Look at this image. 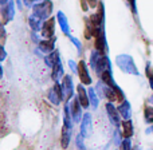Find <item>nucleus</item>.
Segmentation results:
<instances>
[{"label": "nucleus", "instance_id": "1", "mask_svg": "<svg viewBox=\"0 0 153 150\" xmlns=\"http://www.w3.org/2000/svg\"><path fill=\"white\" fill-rule=\"evenodd\" d=\"M117 64H118L120 69L124 72H126V74H132V75H137V76L140 75L134 62H133V59L130 58V56H128V55L118 56V58H117Z\"/></svg>", "mask_w": 153, "mask_h": 150}, {"label": "nucleus", "instance_id": "2", "mask_svg": "<svg viewBox=\"0 0 153 150\" xmlns=\"http://www.w3.org/2000/svg\"><path fill=\"white\" fill-rule=\"evenodd\" d=\"M47 98L53 105L58 106L62 100H65V97H63V91H62V84L59 82H55L54 87H51L47 92Z\"/></svg>", "mask_w": 153, "mask_h": 150}, {"label": "nucleus", "instance_id": "3", "mask_svg": "<svg viewBox=\"0 0 153 150\" xmlns=\"http://www.w3.org/2000/svg\"><path fill=\"white\" fill-rule=\"evenodd\" d=\"M62 91H63V97L65 100L63 102H70L74 95V82H73V78L70 75H65L63 79H62Z\"/></svg>", "mask_w": 153, "mask_h": 150}, {"label": "nucleus", "instance_id": "4", "mask_svg": "<svg viewBox=\"0 0 153 150\" xmlns=\"http://www.w3.org/2000/svg\"><path fill=\"white\" fill-rule=\"evenodd\" d=\"M69 107H70V114H71V118L74 121V123L82 121V106L79 103L78 97H73L71 100L69 102Z\"/></svg>", "mask_w": 153, "mask_h": 150}, {"label": "nucleus", "instance_id": "5", "mask_svg": "<svg viewBox=\"0 0 153 150\" xmlns=\"http://www.w3.org/2000/svg\"><path fill=\"white\" fill-rule=\"evenodd\" d=\"M105 109H106V113H108V117H109V119H110L111 123H113L116 127L121 126V123H122L121 122V114H120L118 109H117L111 102L106 103Z\"/></svg>", "mask_w": 153, "mask_h": 150}, {"label": "nucleus", "instance_id": "6", "mask_svg": "<svg viewBox=\"0 0 153 150\" xmlns=\"http://www.w3.org/2000/svg\"><path fill=\"white\" fill-rule=\"evenodd\" d=\"M78 75H79V79H81V83L82 84H91V76L89 74V70H87V66L85 63V61H81L78 63Z\"/></svg>", "mask_w": 153, "mask_h": 150}, {"label": "nucleus", "instance_id": "7", "mask_svg": "<svg viewBox=\"0 0 153 150\" xmlns=\"http://www.w3.org/2000/svg\"><path fill=\"white\" fill-rule=\"evenodd\" d=\"M91 114L90 113H85L83 117H82V121H81V134L83 137H89L91 134Z\"/></svg>", "mask_w": 153, "mask_h": 150}, {"label": "nucleus", "instance_id": "8", "mask_svg": "<svg viewBox=\"0 0 153 150\" xmlns=\"http://www.w3.org/2000/svg\"><path fill=\"white\" fill-rule=\"evenodd\" d=\"M76 97L79 99L82 109H87L90 106V99H89V91H86V89L83 87V84H78L76 86Z\"/></svg>", "mask_w": 153, "mask_h": 150}, {"label": "nucleus", "instance_id": "9", "mask_svg": "<svg viewBox=\"0 0 153 150\" xmlns=\"http://www.w3.org/2000/svg\"><path fill=\"white\" fill-rule=\"evenodd\" d=\"M117 109H118L120 114H121V117H122L124 119H130V118H132V107H130L129 100L125 99L124 102L120 103Z\"/></svg>", "mask_w": 153, "mask_h": 150}, {"label": "nucleus", "instance_id": "10", "mask_svg": "<svg viewBox=\"0 0 153 150\" xmlns=\"http://www.w3.org/2000/svg\"><path fill=\"white\" fill-rule=\"evenodd\" d=\"M121 126H122V135H124V138H132L133 134H134L133 122L130 121V119H124Z\"/></svg>", "mask_w": 153, "mask_h": 150}, {"label": "nucleus", "instance_id": "11", "mask_svg": "<svg viewBox=\"0 0 153 150\" xmlns=\"http://www.w3.org/2000/svg\"><path fill=\"white\" fill-rule=\"evenodd\" d=\"M71 127L66 126L63 125L62 126V135H61V143H62V148L66 149L69 146V142H70V138H71Z\"/></svg>", "mask_w": 153, "mask_h": 150}, {"label": "nucleus", "instance_id": "12", "mask_svg": "<svg viewBox=\"0 0 153 150\" xmlns=\"http://www.w3.org/2000/svg\"><path fill=\"white\" fill-rule=\"evenodd\" d=\"M89 99H90V105L93 106V109H97L100 105V98H98V92L94 87L89 89Z\"/></svg>", "mask_w": 153, "mask_h": 150}, {"label": "nucleus", "instance_id": "13", "mask_svg": "<svg viewBox=\"0 0 153 150\" xmlns=\"http://www.w3.org/2000/svg\"><path fill=\"white\" fill-rule=\"evenodd\" d=\"M46 63H47V66L51 67V69H53L54 66H56L58 63H61V58H59L58 51H55V52H53L51 55H48L47 58H46Z\"/></svg>", "mask_w": 153, "mask_h": 150}, {"label": "nucleus", "instance_id": "14", "mask_svg": "<svg viewBox=\"0 0 153 150\" xmlns=\"http://www.w3.org/2000/svg\"><path fill=\"white\" fill-rule=\"evenodd\" d=\"M62 75H63V67H62V63H58L56 66L53 67V75H51V78H53L54 82H59Z\"/></svg>", "mask_w": 153, "mask_h": 150}, {"label": "nucleus", "instance_id": "15", "mask_svg": "<svg viewBox=\"0 0 153 150\" xmlns=\"http://www.w3.org/2000/svg\"><path fill=\"white\" fill-rule=\"evenodd\" d=\"M53 34H54V19H50V20H47L45 23V27H43V34L42 35L50 38Z\"/></svg>", "mask_w": 153, "mask_h": 150}, {"label": "nucleus", "instance_id": "16", "mask_svg": "<svg viewBox=\"0 0 153 150\" xmlns=\"http://www.w3.org/2000/svg\"><path fill=\"white\" fill-rule=\"evenodd\" d=\"M144 118H145L146 123L153 125V106H145V109H144Z\"/></svg>", "mask_w": 153, "mask_h": 150}, {"label": "nucleus", "instance_id": "17", "mask_svg": "<svg viewBox=\"0 0 153 150\" xmlns=\"http://www.w3.org/2000/svg\"><path fill=\"white\" fill-rule=\"evenodd\" d=\"M40 50L45 51V52H51L54 48V39L53 40H48V42H42L39 44Z\"/></svg>", "mask_w": 153, "mask_h": 150}, {"label": "nucleus", "instance_id": "18", "mask_svg": "<svg viewBox=\"0 0 153 150\" xmlns=\"http://www.w3.org/2000/svg\"><path fill=\"white\" fill-rule=\"evenodd\" d=\"M121 150H132V141H130V138H124L122 140Z\"/></svg>", "mask_w": 153, "mask_h": 150}, {"label": "nucleus", "instance_id": "19", "mask_svg": "<svg viewBox=\"0 0 153 150\" xmlns=\"http://www.w3.org/2000/svg\"><path fill=\"white\" fill-rule=\"evenodd\" d=\"M59 19H61V26H62V28H63V31L66 32H69V27H67V24H66V20H65V18H63V15H62V13H59Z\"/></svg>", "mask_w": 153, "mask_h": 150}, {"label": "nucleus", "instance_id": "20", "mask_svg": "<svg viewBox=\"0 0 153 150\" xmlns=\"http://www.w3.org/2000/svg\"><path fill=\"white\" fill-rule=\"evenodd\" d=\"M76 145H78V148L81 149V150L85 149V145H83V135H82V134H79L78 137H76Z\"/></svg>", "mask_w": 153, "mask_h": 150}, {"label": "nucleus", "instance_id": "21", "mask_svg": "<svg viewBox=\"0 0 153 150\" xmlns=\"http://www.w3.org/2000/svg\"><path fill=\"white\" fill-rule=\"evenodd\" d=\"M69 66H70V69H71V71H73V72H78V66H76L75 62L69 61Z\"/></svg>", "mask_w": 153, "mask_h": 150}, {"label": "nucleus", "instance_id": "22", "mask_svg": "<svg viewBox=\"0 0 153 150\" xmlns=\"http://www.w3.org/2000/svg\"><path fill=\"white\" fill-rule=\"evenodd\" d=\"M3 59H5V51L3 50V47L0 46V61H3Z\"/></svg>", "mask_w": 153, "mask_h": 150}, {"label": "nucleus", "instance_id": "23", "mask_svg": "<svg viewBox=\"0 0 153 150\" xmlns=\"http://www.w3.org/2000/svg\"><path fill=\"white\" fill-rule=\"evenodd\" d=\"M146 133H153V125H152V126H151V127H149V129H148V130H146Z\"/></svg>", "mask_w": 153, "mask_h": 150}, {"label": "nucleus", "instance_id": "24", "mask_svg": "<svg viewBox=\"0 0 153 150\" xmlns=\"http://www.w3.org/2000/svg\"><path fill=\"white\" fill-rule=\"evenodd\" d=\"M1 76H3V69H1V66H0V79H1Z\"/></svg>", "mask_w": 153, "mask_h": 150}, {"label": "nucleus", "instance_id": "25", "mask_svg": "<svg viewBox=\"0 0 153 150\" xmlns=\"http://www.w3.org/2000/svg\"><path fill=\"white\" fill-rule=\"evenodd\" d=\"M149 102H151V103H152V105H153V95H152V97H151V98H149Z\"/></svg>", "mask_w": 153, "mask_h": 150}]
</instances>
